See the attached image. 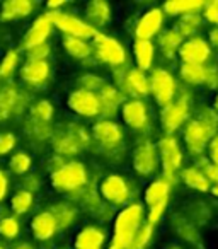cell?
<instances>
[{
  "instance_id": "obj_30",
  "label": "cell",
  "mask_w": 218,
  "mask_h": 249,
  "mask_svg": "<svg viewBox=\"0 0 218 249\" xmlns=\"http://www.w3.org/2000/svg\"><path fill=\"white\" fill-rule=\"evenodd\" d=\"M132 56L136 69L145 73H150L155 69V58H157L155 43L147 41V39H133Z\"/></svg>"
},
{
  "instance_id": "obj_36",
  "label": "cell",
  "mask_w": 218,
  "mask_h": 249,
  "mask_svg": "<svg viewBox=\"0 0 218 249\" xmlns=\"http://www.w3.org/2000/svg\"><path fill=\"white\" fill-rule=\"evenodd\" d=\"M7 207L11 210V213L16 215V217L19 218L29 217L36 207V196L24 190H16L11 195V200H9Z\"/></svg>"
},
{
  "instance_id": "obj_52",
  "label": "cell",
  "mask_w": 218,
  "mask_h": 249,
  "mask_svg": "<svg viewBox=\"0 0 218 249\" xmlns=\"http://www.w3.org/2000/svg\"><path fill=\"white\" fill-rule=\"evenodd\" d=\"M204 87L213 90V92L218 90V65H215V62L208 65V75H206V84H204Z\"/></svg>"
},
{
  "instance_id": "obj_2",
  "label": "cell",
  "mask_w": 218,
  "mask_h": 249,
  "mask_svg": "<svg viewBox=\"0 0 218 249\" xmlns=\"http://www.w3.org/2000/svg\"><path fill=\"white\" fill-rule=\"evenodd\" d=\"M92 143L94 140L90 126H87L77 118H67L60 123H55L50 152L58 154L67 160H72L77 159L80 154L89 152Z\"/></svg>"
},
{
  "instance_id": "obj_12",
  "label": "cell",
  "mask_w": 218,
  "mask_h": 249,
  "mask_svg": "<svg viewBox=\"0 0 218 249\" xmlns=\"http://www.w3.org/2000/svg\"><path fill=\"white\" fill-rule=\"evenodd\" d=\"M149 84H150V97L153 103L162 109L174 103L179 94L181 82L169 69L162 65H155V69L149 73Z\"/></svg>"
},
{
  "instance_id": "obj_21",
  "label": "cell",
  "mask_w": 218,
  "mask_h": 249,
  "mask_svg": "<svg viewBox=\"0 0 218 249\" xmlns=\"http://www.w3.org/2000/svg\"><path fill=\"white\" fill-rule=\"evenodd\" d=\"M53 31H55V26H53L51 19H50L48 14L43 12L38 18L33 19L29 28L26 29V33L19 38L17 50L21 53H26L29 50L36 48V46L43 45V43H50Z\"/></svg>"
},
{
  "instance_id": "obj_31",
  "label": "cell",
  "mask_w": 218,
  "mask_h": 249,
  "mask_svg": "<svg viewBox=\"0 0 218 249\" xmlns=\"http://www.w3.org/2000/svg\"><path fill=\"white\" fill-rule=\"evenodd\" d=\"M21 90L22 86L14 80L0 84V123L12 120V113L21 96Z\"/></svg>"
},
{
  "instance_id": "obj_51",
  "label": "cell",
  "mask_w": 218,
  "mask_h": 249,
  "mask_svg": "<svg viewBox=\"0 0 218 249\" xmlns=\"http://www.w3.org/2000/svg\"><path fill=\"white\" fill-rule=\"evenodd\" d=\"M11 186H12L11 174H9L7 169L0 167V207H2V205H4V201L9 198V193H11Z\"/></svg>"
},
{
  "instance_id": "obj_29",
  "label": "cell",
  "mask_w": 218,
  "mask_h": 249,
  "mask_svg": "<svg viewBox=\"0 0 218 249\" xmlns=\"http://www.w3.org/2000/svg\"><path fill=\"white\" fill-rule=\"evenodd\" d=\"M155 41L160 58L166 60V62H174L177 58V55H179V50L184 43V38L179 35V31L174 26H170V28H166L157 36Z\"/></svg>"
},
{
  "instance_id": "obj_33",
  "label": "cell",
  "mask_w": 218,
  "mask_h": 249,
  "mask_svg": "<svg viewBox=\"0 0 218 249\" xmlns=\"http://www.w3.org/2000/svg\"><path fill=\"white\" fill-rule=\"evenodd\" d=\"M62 48L70 60L80 63V65L92 60V43L87 41V39L62 36Z\"/></svg>"
},
{
  "instance_id": "obj_5",
  "label": "cell",
  "mask_w": 218,
  "mask_h": 249,
  "mask_svg": "<svg viewBox=\"0 0 218 249\" xmlns=\"http://www.w3.org/2000/svg\"><path fill=\"white\" fill-rule=\"evenodd\" d=\"M97 191H99V196L115 210H121L132 201L138 200L135 183L118 171L102 174L97 181Z\"/></svg>"
},
{
  "instance_id": "obj_47",
  "label": "cell",
  "mask_w": 218,
  "mask_h": 249,
  "mask_svg": "<svg viewBox=\"0 0 218 249\" xmlns=\"http://www.w3.org/2000/svg\"><path fill=\"white\" fill-rule=\"evenodd\" d=\"M19 137L12 130H0V159L11 157L17 150Z\"/></svg>"
},
{
  "instance_id": "obj_16",
  "label": "cell",
  "mask_w": 218,
  "mask_h": 249,
  "mask_svg": "<svg viewBox=\"0 0 218 249\" xmlns=\"http://www.w3.org/2000/svg\"><path fill=\"white\" fill-rule=\"evenodd\" d=\"M213 139L210 130L201 123L196 118H191L184 128L181 130V143L184 147V152L191 157V159H196V157H201L206 154L208 143Z\"/></svg>"
},
{
  "instance_id": "obj_39",
  "label": "cell",
  "mask_w": 218,
  "mask_h": 249,
  "mask_svg": "<svg viewBox=\"0 0 218 249\" xmlns=\"http://www.w3.org/2000/svg\"><path fill=\"white\" fill-rule=\"evenodd\" d=\"M204 19L201 16V12H193V14L181 16L174 21V28L179 31V35L184 39L194 38V36H200V31L204 28Z\"/></svg>"
},
{
  "instance_id": "obj_22",
  "label": "cell",
  "mask_w": 218,
  "mask_h": 249,
  "mask_svg": "<svg viewBox=\"0 0 218 249\" xmlns=\"http://www.w3.org/2000/svg\"><path fill=\"white\" fill-rule=\"evenodd\" d=\"M43 208L50 212L55 217L56 224L60 227V232H68L72 229H75V225L79 224L82 212L77 207L73 201L67 200V198H56L45 205Z\"/></svg>"
},
{
  "instance_id": "obj_50",
  "label": "cell",
  "mask_w": 218,
  "mask_h": 249,
  "mask_svg": "<svg viewBox=\"0 0 218 249\" xmlns=\"http://www.w3.org/2000/svg\"><path fill=\"white\" fill-rule=\"evenodd\" d=\"M204 22L213 28H218V0H210V2H204V7L201 11Z\"/></svg>"
},
{
  "instance_id": "obj_32",
  "label": "cell",
  "mask_w": 218,
  "mask_h": 249,
  "mask_svg": "<svg viewBox=\"0 0 218 249\" xmlns=\"http://www.w3.org/2000/svg\"><path fill=\"white\" fill-rule=\"evenodd\" d=\"M198 229H203L213 220V208L210 207V203L201 198H194L189 200L179 208Z\"/></svg>"
},
{
  "instance_id": "obj_49",
  "label": "cell",
  "mask_w": 218,
  "mask_h": 249,
  "mask_svg": "<svg viewBox=\"0 0 218 249\" xmlns=\"http://www.w3.org/2000/svg\"><path fill=\"white\" fill-rule=\"evenodd\" d=\"M53 55V45L51 43H43L36 48L29 50L24 53V60H34V62H50Z\"/></svg>"
},
{
  "instance_id": "obj_38",
  "label": "cell",
  "mask_w": 218,
  "mask_h": 249,
  "mask_svg": "<svg viewBox=\"0 0 218 249\" xmlns=\"http://www.w3.org/2000/svg\"><path fill=\"white\" fill-rule=\"evenodd\" d=\"M204 7L203 0H169L162 4V11L166 18L177 19L181 16L193 14V12H201Z\"/></svg>"
},
{
  "instance_id": "obj_34",
  "label": "cell",
  "mask_w": 218,
  "mask_h": 249,
  "mask_svg": "<svg viewBox=\"0 0 218 249\" xmlns=\"http://www.w3.org/2000/svg\"><path fill=\"white\" fill-rule=\"evenodd\" d=\"M179 183H183L187 190L194 191L198 195H206L211 191V184L208 178L204 176L203 171L198 169L193 164L183 167V171L179 173Z\"/></svg>"
},
{
  "instance_id": "obj_10",
  "label": "cell",
  "mask_w": 218,
  "mask_h": 249,
  "mask_svg": "<svg viewBox=\"0 0 218 249\" xmlns=\"http://www.w3.org/2000/svg\"><path fill=\"white\" fill-rule=\"evenodd\" d=\"M130 164L138 178L153 179L160 174V159L157 143L152 137H140L135 140L130 152Z\"/></svg>"
},
{
  "instance_id": "obj_55",
  "label": "cell",
  "mask_w": 218,
  "mask_h": 249,
  "mask_svg": "<svg viewBox=\"0 0 218 249\" xmlns=\"http://www.w3.org/2000/svg\"><path fill=\"white\" fill-rule=\"evenodd\" d=\"M68 2L65 0H50L45 4V12H58V11H65Z\"/></svg>"
},
{
  "instance_id": "obj_40",
  "label": "cell",
  "mask_w": 218,
  "mask_h": 249,
  "mask_svg": "<svg viewBox=\"0 0 218 249\" xmlns=\"http://www.w3.org/2000/svg\"><path fill=\"white\" fill-rule=\"evenodd\" d=\"M21 55L22 53L16 48H7L0 58V84L14 80V77L17 75L19 69H21Z\"/></svg>"
},
{
  "instance_id": "obj_43",
  "label": "cell",
  "mask_w": 218,
  "mask_h": 249,
  "mask_svg": "<svg viewBox=\"0 0 218 249\" xmlns=\"http://www.w3.org/2000/svg\"><path fill=\"white\" fill-rule=\"evenodd\" d=\"M109 82V79H106L104 75H101L99 72H94V70H85V72L79 73L75 77V87L77 89L89 90V92L99 94L106 84Z\"/></svg>"
},
{
  "instance_id": "obj_8",
  "label": "cell",
  "mask_w": 218,
  "mask_h": 249,
  "mask_svg": "<svg viewBox=\"0 0 218 249\" xmlns=\"http://www.w3.org/2000/svg\"><path fill=\"white\" fill-rule=\"evenodd\" d=\"M160 159V176L176 186L179 183V173L184 167V147L177 135H162L155 140Z\"/></svg>"
},
{
  "instance_id": "obj_41",
  "label": "cell",
  "mask_w": 218,
  "mask_h": 249,
  "mask_svg": "<svg viewBox=\"0 0 218 249\" xmlns=\"http://www.w3.org/2000/svg\"><path fill=\"white\" fill-rule=\"evenodd\" d=\"M55 114H56V107L53 104V101H50L48 97H36L28 111V118L39 121V123H50V124H55Z\"/></svg>"
},
{
  "instance_id": "obj_37",
  "label": "cell",
  "mask_w": 218,
  "mask_h": 249,
  "mask_svg": "<svg viewBox=\"0 0 218 249\" xmlns=\"http://www.w3.org/2000/svg\"><path fill=\"white\" fill-rule=\"evenodd\" d=\"M34 167V159L28 149H17L11 157L7 159V171L9 174L19 178L29 174Z\"/></svg>"
},
{
  "instance_id": "obj_42",
  "label": "cell",
  "mask_w": 218,
  "mask_h": 249,
  "mask_svg": "<svg viewBox=\"0 0 218 249\" xmlns=\"http://www.w3.org/2000/svg\"><path fill=\"white\" fill-rule=\"evenodd\" d=\"M22 235V222L19 217L12 213H7L5 217L0 218V241L17 242Z\"/></svg>"
},
{
  "instance_id": "obj_6",
  "label": "cell",
  "mask_w": 218,
  "mask_h": 249,
  "mask_svg": "<svg viewBox=\"0 0 218 249\" xmlns=\"http://www.w3.org/2000/svg\"><path fill=\"white\" fill-rule=\"evenodd\" d=\"M174 184L170 181L164 179L162 176H157L149 181L142 191V203L147 210V222L153 227L160 224L166 218L169 210L170 198H172Z\"/></svg>"
},
{
  "instance_id": "obj_18",
  "label": "cell",
  "mask_w": 218,
  "mask_h": 249,
  "mask_svg": "<svg viewBox=\"0 0 218 249\" xmlns=\"http://www.w3.org/2000/svg\"><path fill=\"white\" fill-rule=\"evenodd\" d=\"M167 227H169L170 234L177 239V242H181L183 246H189L193 249H204L201 229H198L179 208L169 213Z\"/></svg>"
},
{
  "instance_id": "obj_19",
  "label": "cell",
  "mask_w": 218,
  "mask_h": 249,
  "mask_svg": "<svg viewBox=\"0 0 218 249\" xmlns=\"http://www.w3.org/2000/svg\"><path fill=\"white\" fill-rule=\"evenodd\" d=\"M53 132H55V124L39 123V121H34L28 116L21 121L22 139L26 140L28 149L36 154H45L46 150H50Z\"/></svg>"
},
{
  "instance_id": "obj_15",
  "label": "cell",
  "mask_w": 218,
  "mask_h": 249,
  "mask_svg": "<svg viewBox=\"0 0 218 249\" xmlns=\"http://www.w3.org/2000/svg\"><path fill=\"white\" fill-rule=\"evenodd\" d=\"M166 14L162 11V5H152L147 7L145 11L140 12L138 18L133 21L132 36L133 39H147L153 41L157 36L166 29Z\"/></svg>"
},
{
  "instance_id": "obj_4",
  "label": "cell",
  "mask_w": 218,
  "mask_h": 249,
  "mask_svg": "<svg viewBox=\"0 0 218 249\" xmlns=\"http://www.w3.org/2000/svg\"><path fill=\"white\" fill-rule=\"evenodd\" d=\"M194 96L193 89L181 86L176 101L169 106L162 107L159 113V126L162 135H177L184 128V124L193 118Z\"/></svg>"
},
{
  "instance_id": "obj_17",
  "label": "cell",
  "mask_w": 218,
  "mask_h": 249,
  "mask_svg": "<svg viewBox=\"0 0 218 249\" xmlns=\"http://www.w3.org/2000/svg\"><path fill=\"white\" fill-rule=\"evenodd\" d=\"M50 16L55 29L62 36H70V38H80L87 39V41H92V38L97 35V31L89 26L84 18L73 14L68 11H58V12H45Z\"/></svg>"
},
{
  "instance_id": "obj_28",
  "label": "cell",
  "mask_w": 218,
  "mask_h": 249,
  "mask_svg": "<svg viewBox=\"0 0 218 249\" xmlns=\"http://www.w3.org/2000/svg\"><path fill=\"white\" fill-rule=\"evenodd\" d=\"M36 7L38 5L33 0H5L4 4H0V22L11 24L24 21L34 14Z\"/></svg>"
},
{
  "instance_id": "obj_24",
  "label": "cell",
  "mask_w": 218,
  "mask_h": 249,
  "mask_svg": "<svg viewBox=\"0 0 218 249\" xmlns=\"http://www.w3.org/2000/svg\"><path fill=\"white\" fill-rule=\"evenodd\" d=\"M109 242L106 225L99 224H85L73 235V249H106Z\"/></svg>"
},
{
  "instance_id": "obj_45",
  "label": "cell",
  "mask_w": 218,
  "mask_h": 249,
  "mask_svg": "<svg viewBox=\"0 0 218 249\" xmlns=\"http://www.w3.org/2000/svg\"><path fill=\"white\" fill-rule=\"evenodd\" d=\"M196 120H200L201 123L206 126L208 130L211 132V135H218V113L208 104H203L196 109V113L193 114Z\"/></svg>"
},
{
  "instance_id": "obj_61",
  "label": "cell",
  "mask_w": 218,
  "mask_h": 249,
  "mask_svg": "<svg viewBox=\"0 0 218 249\" xmlns=\"http://www.w3.org/2000/svg\"><path fill=\"white\" fill-rule=\"evenodd\" d=\"M0 249H9V248H7V244H5L4 241H0Z\"/></svg>"
},
{
  "instance_id": "obj_48",
  "label": "cell",
  "mask_w": 218,
  "mask_h": 249,
  "mask_svg": "<svg viewBox=\"0 0 218 249\" xmlns=\"http://www.w3.org/2000/svg\"><path fill=\"white\" fill-rule=\"evenodd\" d=\"M65 164H67V159H63L62 156H58V154H53V152H48L45 157H43L41 169H43V173L48 174V178H50V176H53L55 173H58V171L62 169Z\"/></svg>"
},
{
  "instance_id": "obj_20",
  "label": "cell",
  "mask_w": 218,
  "mask_h": 249,
  "mask_svg": "<svg viewBox=\"0 0 218 249\" xmlns=\"http://www.w3.org/2000/svg\"><path fill=\"white\" fill-rule=\"evenodd\" d=\"M177 58H179V63L208 67L210 63H213L215 52L210 46V43H208V39L200 35L194 36V38L184 39Z\"/></svg>"
},
{
  "instance_id": "obj_59",
  "label": "cell",
  "mask_w": 218,
  "mask_h": 249,
  "mask_svg": "<svg viewBox=\"0 0 218 249\" xmlns=\"http://www.w3.org/2000/svg\"><path fill=\"white\" fill-rule=\"evenodd\" d=\"M211 107H213V109L218 113V90L215 92V96H213V101H211Z\"/></svg>"
},
{
  "instance_id": "obj_3",
  "label": "cell",
  "mask_w": 218,
  "mask_h": 249,
  "mask_svg": "<svg viewBox=\"0 0 218 249\" xmlns=\"http://www.w3.org/2000/svg\"><path fill=\"white\" fill-rule=\"evenodd\" d=\"M147 222V210L143 207L142 200H135L125 208L116 212V217L113 220L109 242L106 249H128L132 241L135 239L136 232L140 231Z\"/></svg>"
},
{
  "instance_id": "obj_58",
  "label": "cell",
  "mask_w": 218,
  "mask_h": 249,
  "mask_svg": "<svg viewBox=\"0 0 218 249\" xmlns=\"http://www.w3.org/2000/svg\"><path fill=\"white\" fill-rule=\"evenodd\" d=\"M164 249H187V248H186V246H183V244H181V242L174 241V242H169V244H167Z\"/></svg>"
},
{
  "instance_id": "obj_14",
  "label": "cell",
  "mask_w": 218,
  "mask_h": 249,
  "mask_svg": "<svg viewBox=\"0 0 218 249\" xmlns=\"http://www.w3.org/2000/svg\"><path fill=\"white\" fill-rule=\"evenodd\" d=\"M65 106L77 120H99L101 118V99L99 94L73 87L67 94Z\"/></svg>"
},
{
  "instance_id": "obj_56",
  "label": "cell",
  "mask_w": 218,
  "mask_h": 249,
  "mask_svg": "<svg viewBox=\"0 0 218 249\" xmlns=\"http://www.w3.org/2000/svg\"><path fill=\"white\" fill-rule=\"evenodd\" d=\"M206 39H208V43H210L211 48H213V52L218 53V28H211L210 31H208Z\"/></svg>"
},
{
  "instance_id": "obj_35",
  "label": "cell",
  "mask_w": 218,
  "mask_h": 249,
  "mask_svg": "<svg viewBox=\"0 0 218 249\" xmlns=\"http://www.w3.org/2000/svg\"><path fill=\"white\" fill-rule=\"evenodd\" d=\"M208 75V67L200 65H187V63H179L177 67V79L181 86L187 89H196V87H204Z\"/></svg>"
},
{
  "instance_id": "obj_60",
  "label": "cell",
  "mask_w": 218,
  "mask_h": 249,
  "mask_svg": "<svg viewBox=\"0 0 218 249\" xmlns=\"http://www.w3.org/2000/svg\"><path fill=\"white\" fill-rule=\"evenodd\" d=\"M210 195H211V196H213V198H217V200H218V186H211Z\"/></svg>"
},
{
  "instance_id": "obj_57",
  "label": "cell",
  "mask_w": 218,
  "mask_h": 249,
  "mask_svg": "<svg viewBox=\"0 0 218 249\" xmlns=\"http://www.w3.org/2000/svg\"><path fill=\"white\" fill-rule=\"evenodd\" d=\"M9 249H36V246L29 241H17V242H14Z\"/></svg>"
},
{
  "instance_id": "obj_27",
  "label": "cell",
  "mask_w": 218,
  "mask_h": 249,
  "mask_svg": "<svg viewBox=\"0 0 218 249\" xmlns=\"http://www.w3.org/2000/svg\"><path fill=\"white\" fill-rule=\"evenodd\" d=\"M101 99V118L104 120H116L119 116L121 106L125 104L126 97L115 84L107 82L99 92Z\"/></svg>"
},
{
  "instance_id": "obj_44",
  "label": "cell",
  "mask_w": 218,
  "mask_h": 249,
  "mask_svg": "<svg viewBox=\"0 0 218 249\" xmlns=\"http://www.w3.org/2000/svg\"><path fill=\"white\" fill-rule=\"evenodd\" d=\"M45 188V174L41 171H34L33 169L29 174L19 178L17 179V190H24L31 195H39Z\"/></svg>"
},
{
  "instance_id": "obj_25",
  "label": "cell",
  "mask_w": 218,
  "mask_h": 249,
  "mask_svg": "<svg viewBox=\"0 0 218 249\" xmlns=\"http://www.w3.org/2000/svg\"><path fill=\"white\" fill-rule=\"evenodd\" d=\"M118 89L125 94L126 99H147L150 96L149 73L142 72L135 65H132L126 70Z\"/></svg>"
},
{
  "instance_id": "obj_23",
  "label": "cell",
  "mask_w": 218,
  "mask_h": 249,
  "mask_svg": "<svg viewBox=\"0 0 218 249\" xmlns=\"http://www.w3.org/2000/svg\"><path fill=\"white\" fill-rule=\"evenodd\" d=\"M29 232H31L33 241L46 244V242H51L58 237L60 227L55 217L46 208H41V210L34 212L29 218Z\"/></svg>"
},
{
  "instance_id": "obj_54",
  "label": "cell",
  "mask_w": 218,
  "mask_h": 249,
  "mask_svg": "<svg viewBox=\"0 0 218 249\" xmlns=\"http://www.w3.org/2000/svg\"><path fill=\"white\" fill-rule=\"evenodd\" d=\"M203 173H204V176L208 178V181H210L211 186H218V166L208 162L206 167L203 169Z\"/></svg>"
},
{
  "instance_id": "obj_7",
  "label": "cell",
  "mask_w": 218,
  "mask_h": 249,
  "mask_svg": "<svg viewBox=\"0 0 218 249\" xmlns=\"http://www.w3.org/2000/svg\"><path fill=\"white\" fill-rule=\"evenodd\" d=\"M48 181L55 193L62 195V198H68L70 195L84 190L92 181V174L84 160L72 159L67 160V164L58 173L50 176Z\"/></svg>"
},
{
  "instance_id": "obj_11",
  "label": "cell",
  "mask_w": 218,
  "mask_h": 249,
  "mask_svg": "<svg viewBox=\"0 0 218 249\" xmlns=\"http://www.w3.org/2000/svg\"><path fill=\"white\" fill-rule=\"evenodd\" d=\"M121 124L132 133L140 137H152L153 118L150 104L145 99H126L119 111Z\"/></svg>"
},
{
  "instance_id": "obj_26",
  "label": "cell",
  "mask_w": 218,
  "mask_h": 249,
  "mask_svg": "<svg viewBox=\"0 0 218 249\" xmlns=\"http://www.w3.org/2000/svg\"><path fill=\"white\" fill-rule=\"evenodd\" d=\"M84 21L89 26H92L97 33H104L107 26L113 22V5L106 0H90L84 5L82 12Z\"/></svg>"
},
{
  "instance_id": "obj_9",
  "label": "cell",
  "mask_w": 218,
  "mask_h": 249,
  "mask_svg": "<svg viewBox=\"0 0 218 249\" xmlns=\"http://www.w3.org/2000/svg\"><path fill=\"white\" fill-rule=\"evenodd\" d=\"M90 43H92V58L97 67H107L111 70L116 67L130 65L128 50L116 36L107 35V33H97Z\"/></svg>"
},
{
  "instance_id": "obj_53",
  "label": "cell",
  "mask_w": 218,
  "mask_h": 249,
  "mask_svg": "<svg viewBox=\"0 0 218 249\" xmlns=\"http://www.w3.org/2000/svg\"><path fill=\"white\" fill-rule=\"evenodd\" d=\"M206 157L211 164L218 166V135H215L213 139L210 140L208 143V149H206Z\"/></svg>"
},
{
  "instance_id": "obj_13",
  "label": "cell",
  "mask_w": 218,
  "mask_h": 249,
  "mask_svg": "<svg viewBox=\"0 0 218 249\" xmlns=\"http://www.w3.org/2000/svg\"><path fill=\"white\" fill-rule=\"evenodd\" d=\"M53 75L51 62H34V60H24L17 72V79L24 89L31 90L33 94L43 92L50 87Z\"/></svg>"
},
{
  "instance_id": "obj_46",
  "label": "cell",
  "mask_w": 218,
  "mask_h": 249,
  "mask_svg": "<svg viewBox=\"0 0 218 249\" xmlns=\"http://www.w3.org/2000/svg\"><path fill=\"white\" fill-rule=\"evenodd\" d=\"M153 237H155V227L150 225L149 222H145V224L140 227V231L136 232L135 239L132 241L128 249H149L150 246H152Z\"/></svg>"
},
{
  "instance_id": "obj_1",
  "label": "cell",
  "mask_w": 218,
  "mask_h": 249,
  "mask_svg": "<svg viewBox=\"0 0 218 249\" xmlns=\"http://www.w3.org/2000/svg\"><path fill=\"white\" fill-rule=\"evenodd\" d=\"M92 132V147L89 152L104 166H123L130 160V149L126 128L116 120L99 118L90 126Z\"/></svg>"
}]
</instances>
